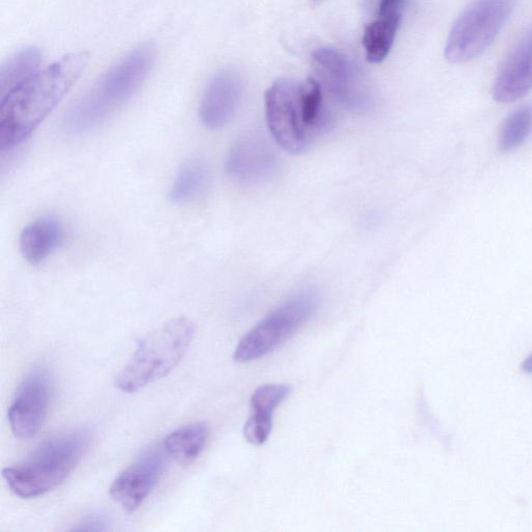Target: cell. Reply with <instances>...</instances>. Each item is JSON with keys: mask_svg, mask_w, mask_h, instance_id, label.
I'll return each instance as SVG.
<instances>
[{"mask_svg": "<svg viewBox=\"0 0 532 532\" xmlns=\"http://www.w3.org/2000/svg\"><path fill=\"white\" fill-rule=\"evenodd\" d=\"M87 52L71 53L40 70L0 100V149L11 151L30 139L87 68Z\"/></svg>", "mask_w": 532, "mask_h": 532, "instance_id": "1", "label": "cell"}, {"mask_svg": "<svg viewBox=\"0 0 532 532\" xmlns=\"http://www.w3.org/2000/svg\"><path fill=\"white\" fill-rule=\"evenodd\" d=\"M155 60L150 44L132 50L78 99L63 119L70 137H82L109 120L145 83Z\"/></svg>", "mask_w": 532, "mask_h": 532, "instance_id": "2", "label": "cell"}, {"mask_svg": "<svg viewBox=\"0 0 532 532\" xmlns=\"http://www.w3.org/2000/svg\"><path fill=\"white\" fill-rule=\"evenodd\" d=\"M92 433L76 429L43 442L21 463L3 470L11 491L23 499L36 498L59 487L83 460Z\"/></svg>", "mask_w": 532, "mask_h": 532, "instance_id": "3", "label": "cell"}, {"mask_svg": "<svg viewBox=\"0 0 532 532\" xmlns=\"http://www.w3.org/2000/svg\"><path fill=\"white\" fill-rule=\"evenodd\" d=\"M195 332L191 319L180 316L149 333L119 372L116 387L133 393L167 377L188 353Z\"/></svg>", "mask_w": 532, "mask_h": 532, "instance_id": "4", "label": "cell"}, {"mask_svg": "<svg viewBox=\"0 0 532 532\" xmlns=\"http://www.w3.org/2000/svg\"><path fill=\"white\" fill-rule=\"evenodd\" d=\"M516 0H474L460 15L449 33L445 59L465 64L490 47L512 14Z\"/></svg>", "mask_w": 532, "mask_h": 532, "instance_id": "5", "label": "cell"}, {"mask_svg": "<svg viewBox=\"0 0 532 532\" xmlns=\"http://www.w3.org/2000/svg\"><path fill=\"white\" fill-rule=\"evenodd\" d=\"M316 308L317 298L311 292L281 305L239 341L234 360L249 363L272 353L308 321Z\"/></svg>", "mask_w": 532, "mask_h": 532, "instance_id": "6", "label": "cell"}, {"mask_svg": "<svg viewBox=\"0 0 532 532\" xmlns=\"http://www.w3.org/2000/svg\"><path fill=\"white\" fill-rule=\"evenodd\" d=\"M265 113L275 141L286 151L299 154L317 139L302 109L300 86L280 79L265 93Z\"/></svg>", "mask_w": 532, "mask_h": 532, "instance_id": "7", "label": "cell"}, {"mask_svg": "<svg viewBox=\"0 0 532 532\" xmlns=\"http://www.w3.org/2000/svg\"><path fill=\"white\" fill-rule=\"evenodd\" d=\"M52 382L44 367L33 368L18 388L8 411L12 433L19 439L35 437L48 416Z\"/></svg>", "mask_w": 532, "mask_h": 532, "instance_id": "8", "label": "cell"}, {"mask_svg": "<svg viewBox=\"0 0 532 532\" xmlns=\"http://www.w3.org/2000/svg\"><path fill=\"white\" fill-rule=\"evenodd\" d=\"M168 458L163 444L146 449L116 477L111 497L125 512H136L164 475Z\"/></svg>", "mask_w": 532, "mask_h": 532, "instance_id": "9", "label": "cell"}, {"mask_svg": "<svg viewBox=\"0 0 532 532\" xmlns=\"http://www.w3.org/2000/svg\"><path fill=\"white\" fill-rule=\"evenodd\" d=\"M312 57L334 100L353 111L368 110L371 96L361 82L359 71L347 58L330 48L317 49Z\"/></svg>", "mask_w": 532, "mask_h": 532, "instance_id": "10", "label": "cell"}, {"mask_svg": "<svg viewBox=\"0 0 532 532\" xmlns=\"http://www.w3.org/2000/svg\"><path fill=\"white\" fill-rule=\"evenodd\" d=\"M276 152L257 132L244 133L229 150L226 172L235 182L255 185L272 179L278 172Z\"/></svg>", "mask_w": 532, "mask_h": 532, "instance_id": "11", "label": "cell"}, {"mask_svg": "<svg viewBox=\"0 0 532 532\" xmlns=\"http://www.w3.org/2000/svg\"><path fill=\"white\" fill-rule=\"evenodd\" d=\"M243 97V82L231 70L219 71L207 85L201 99L199 116L211 130L226 126L235 116Z\"/></svg>", "mask_w": 532, "mask_h": 532, "instance_id": "12", "label": "cell"}, {"mask_svg": "<svg viewBox=\"0 0 532 532\" xmlns=\"http://www.w3.org/2000/svg\"><path fill=\"white\" fill-rule=\"evenodd\" d=\"M532 90V28L518 41L500 65L493 97L500 103L520 100Z\"/></svg>", "mask_w": 532, "mask_h": 532, "instance_id": "13", "label": "cell"}, {"mask_svg": "<svg viewBox=\"0 0 532 532\" xmlns=\"http://www.w3.org/2000/svg\"><path fill=\"white\" fill-rule=\"evenodd\" d=\"M66 241V229L55 217H41L25 226L19 236V249L23 258L39 265L55 254Z\"/></svg>", "mask_w": 532, "mask_h": 532, "instance_id": "14", "label": "cell"}, {"mask_svg": "<svg viewBox=\"0 0 532 532\" xmlns=\"http://www.w3.org/2000/svg\"><path fill=\"white\" fill-rule=\"evenodd\" d=\"M207 436L208 429L205 423H191L169 434L163 442V447L170 459L186 467L200 457Z\"/></svg>", "mask_w": 532, "mask_h": 532, "instance_id": "15", "label": "cell"}, {"mask_svg": "<svg viewBox=\"0 0 532 532\" xmlns=\"http://www.w3.org/2000/svg\"><path fill=\"white\" fill-rule=\"evenodd\" d=\"M210 174L200 158L190 159L178 171L169 192L170 200L177 205L192 204L208 191Z\"/></svg>", "mask_w": 532, "mask_h": 532, "instance_id": "16", "label": "cell"}, {"mask_svg": "<svg viewBox=\"0 0 532 532\" xmlns=\"http://www.w3.org/2000/svg\"><path fill=\"white\" fill-rule=\"evenodd\" d=\"M42 53L35 47L25 48L11 57L0 70V95H5L28 81L41 70Z\"/></svg>", "mask_w": 532, "mask_h": 532, "instance_id": "17", "label": "cell"}, {"mask_svg": "<svg viewBox=\"0 0 532 532\" xmlns=\"http://www.w3.org/2000/svg\"><path fill=\"white\" fill-rule=\"evenodd\" d=\"M401 22V18H379L365 26L362 42L369 62L378 64L388 57Z\"/></svg>", "mask_w": 532, "mask_h": 532, "instance_id": "18", "label": "cell"}, {"mask_svg": "<svg viewBox=\"0 0 532 532\" xmlns=\"http://www.w3.org/2000/svg\"><path fill=\"white\" fill-rule=\"evenodd\" d=\"M532 136V103L519 106L504 120L498 140L501 152H512Z\"/></svg>", "mask_w": 532, "mask_h": 532, "instance_id": "19", "label": "cell"}, {"mask_svg": "<svg viewBox=\"0 0 532 532\" xmlns=\"http://www.w3.org/2000/svg\"><path fill=\"white\" fill-rule=\"evenodd\" d=\"M290 393L287 385H264L256 389L251 397L253 414L273 416L275 410L285 401Z\"/></svg>", "mask_w": 532, "mask_h": 532, "instance_id": "20", "label": "cell"}, {"mask_svg": "<svg viewBox=\"0 0 532 532\" xmlns=\"http://www.w3.org/2000/svg\"><path fill=\"white\" fill-rule=\"evenodd\" d=\"M273 430V416L252 414L245 424L244 436L253 445L268 441Z\"/></svg>", "mask_w": 532, "mask_h": 532, "instance_id": "21", "label": "cell"}, {"mask_svg": "<svg viewBox=\"0 0 532 532\" xmlns=\"http://www.w3.org/2000/svg\"><path fill=\"white\" fill-rule=\"evenodd\" d=\"M406 0H380L379 18H401Z\"/></svg>", "mask_w": 532, "mask_h": 532, "instance_id": "22", "label": "cell"}, {"mask_svg": "<svg viewBox=\"0 0 532 532\" xmlns=\"http://www.w3.org/2000/svg\"><path fill=\"white\" fill-rule=\"evenodd\" d=\"M103 518L97 516H91L84 519L81 523H78L77 526L73 528L76 531H98L108 529Z\"/></svg>", "mask_w": 532, "mask_h": 532, "instance_id": "23", "label": "cell"}, {"mask_svg": "<svg viewBox=\"0 0 532 532\" xmlns=\"http://www.w3.org/2000/svg\"><path fill=\"white\" fill-rule=\"evenodd\" d=\"M522 368L527 374H532V355L523 363Z\"/></svg>", "mask_w": 532, "mask_h": 532, "instance_id": "24", "label": "cell"}]
</instances>
